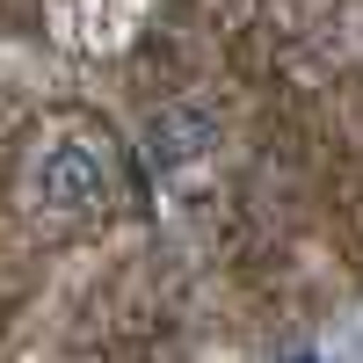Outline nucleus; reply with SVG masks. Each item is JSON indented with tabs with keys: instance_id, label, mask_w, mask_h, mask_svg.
Instances as JSON below:
<instances>
[{
	"instance_id": "f257e3e1",
	"label": "nucleus",
	"mask_w": 363,
	"mask_h": 363,
	"mask_svg": "<svg viewBox=\"0 0 363 363\" xmlns=\"http://www.w3.org/2000/svg\"><path fill=\"white\" fill-rule=\"evenodd\" d=\"M29 189H37V203L58 211V218H87V211L109 203V153L95 138H58V145L37 153Z\"/></svg>"
},
{
	"instance_id": "f03ea898",
	"label": "nucleus",
	"mask_w": 363,
	"mask_h": 363,
	"mask_svg": "<svg viewBox=\"0 0 363 363\" xmlns=\"http://www.w3.org/2000/svg\"><path fill=\"white\" fill-rule=\"evenodd\" d=\"M211 145H218V109L211 102H167L145 116V167H160V174L196 167Z\"/></svg>"
}]
</instances>
